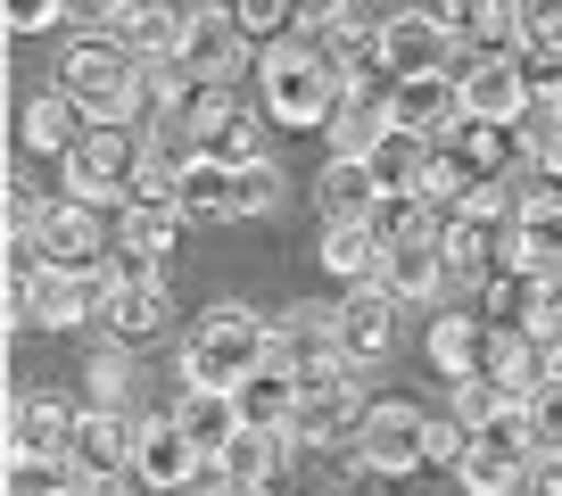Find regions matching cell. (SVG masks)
I'll use <instances>...</instances> for the list:
<instances>
[{"label":"cell","mask_w":562,"mask_h":496,"mask_svg":"<svg viewBox=\"0 0 562 496\" xmlns=\"http://www.w3.org/2000/svg\"><path fill=\"white\" fill-rule=\"evenodd\" d=\"M133 447H140L133 406H83V422H75V463H83V472H124Z\"/></svg>","instance_id":"obj_20"},{"label":"cell","mask_w":562,"mask_h":496,"mask_svg":"<svg viewBox=\"0 0 562 496\" xmlns=\"http://www.w3.org/2000/svg\"><path fill=\"white\" fill-rule=\"evenodd\" d=\"M175 422L191 430V447H199L207 463L224 455L232 439H240V406H232V390H191V397L175 406Z\"/></svg>","instance_id":"obj_30"},{"label":"cell","mask_w":562,"mask_h":496,"mask_svg":"<svg viewBox=\"0 0 562 496\" xmlns=\"http://www.w3.org/2000/svg\"><path fill=\"white\" fill-rule=\"evenodd\" d=\"M554 108H562V91H554Z\"/></svg>","instance_id":"obj_49"},{"label":"cell","mask_w":562,"mask_h":496,"mask_svg":"<svg viewBox=\"0 0 562 496\" xmlns=\"http://www.w3.org/2000/svg\"><path fill=\"white\" fill-rule=\"evenodd\" d=\"M281 207V166L257 158V166H232V215H265Z\"/></svg>","instance_id":"obj_36"},{"label":"cell","mask_w":562,"mask_h":496,"mask_svg":"<svg viewBox=\"0 0 562 496\" xmlns=\"http://www.w3.org/2000/svg\"><path fill=\"white\" fill-rule=\"evenodd\" d=\"M215 472H224V488H273L281 472H290V430H257V422H240V439L215 455Z\"/></svg>","instance_id":"obj_21"},{"label":"cell","mask_w":562,"mask_h":496,"mask_svg":"<svg viewBox=\"0 0 562 496\" xmlns=\"http://www.w3.org/2000/svg\"><path fill=\"white\" fill-rule=\"evenodd\" d=\"M381 257H389V240L372 232V215H348V224H323V266H331L348 290L381 282Z\"/></svg>","instance_id":"obj_26"},{"label":"cell","mask_w":562,"mask_h":496,"mask_svg":"<svg viewBox=\"0 0 562 496\" xmlns=\"http://www.w3.org/2000/svg\"><path fill=\"white\" fill-rule=\"evenodd\" d=\"M447 25H456L463 58H505L521 42V0H439Z\"/></svg>","instance_id":"obj_19"},{"label":"cell","mask_w":562,"mask_h":496,"mask_svg":"<svg viewBox=\"0 0 562 496\" xmlns=\"http://www.w3.org/2000/svg\"><path fill=\"white\" fill-rule=\"evenodd\" d=\"M18 133H25V149H34V158H67V149L91 133V108L75 100V91H58V83H50V91H34V100H25Z\"/></svg>","instance_id":"obj_17"},{"label":"cell","mask_w":562,"mask_h":496,"mask_svg":"<svg viewBox=\"0 0 562 496\" xmlns=\"http://www.w3.org/2000/svg\"><path fill=\"white\" fill-rule=\"evenodd\" d=\"M133 397V364H124V348H100L91 356V406H124Z\"/></svg>","instance_id":"obj_40"},{"label":"cell","mask_w":562,"mask_h":496,"mask_svg":"<svg viewBox=\"0 0 562 496\" xmlns=\"http://www.w3.org/2000/svg\"><path fill=\"white\" fill-rule=\"evenodd\" d=\"M182 25H191V9H182V0H133L108 34H116L140 67H149V58H182Z\"/></svg>","instance_id":"obj_22"},{"label":"cell","mask_w":562,"mask_h":496,"mask_svg":"<svg viewBox=\"0 0 562 496\" xmlns=\"http://www.w3.org/2000/svg\"><path fill=\"white\" fill-rule=\"evenodd\" d=\"M315 199H323V224H348V215H372L389 191H381V174H372V158L331 149V166L315 174Z\"/></svg>","instance_id":"obj_23"},{"label":"cell","mask_w":562,"mask_h":496,"mask_svg":"<svg viewBox=\"0 0 562 496\" xmlns=\"http://www.w3.org/2000/svg\"><path fill=\"white\" fill-rule=\"evenodd\" d=\"M166 315H175V298H166V282H108V339L116 348H140L149 331H166Z\"/></svg>","instance_id":"obj_24"},{"label":"cell","mask_w":562,"mask_h":496,"mask_svg":"<svg viewBox=\"0 0 562 496\" xmlns=\"http://www.w3.org/2000/svg\"><path fill=\"white\" fill-rule=\"evenodd\" d=\"M456 83H463V116H488V124L529 116V83L513 67V50L505 58H456Z\"/></svg>","instance_id":"obj_13"},{"label":"cell","mask_w":562,"mask_h":496,"mask_svg":"<svg viewBox=\"0 0 562 496\" xmlns=\"http://www.w3.org/2000/svg\"><path fill=\"white\" fill-rule=\"evenodd\" d=\"M182 67L215 75V83H232V75L248 67V34H240V18H232L224 0H215V9H191V25H182Z\"/></svg>","instance_id":"obj_16"},{"label":"cell","mask_w":562,"mask_h":496,"mask_svg":"<svg viewBox=\"0 0 562 496\" xmlns=\"http://www.w3.org/2000/svg\"><path fill=\"white\" fill-rule=\"evenodd\" d=\"M124 9H133V0H67V18H75V25H91V34H108Z\"/></svg>","instance_id":"obj_45"},{"label":"cell","mask_w":562,"mask_h":496,"mask_svg":"<svg viewBox=\"0 0 562 496\" xmlns=\"http://www.w3.org/2000/svg\"><path fill=\"white\" fill-rule=\"evenodd\" d=\"M521 142H529V182H538V191H562V108L554 100H529Z\"/></svg>","instance_id":"obj_34"},{"label":"cell","mask_w":562,"mask_h":496,"mask_svg":"<svg viewBox=\"0 0 562 496\" xmlns=\"http://www.w3.org/2000/svg\"><path fill=\"white\" fill-rule=\"evenodd\" d=\"M232 18H240L248 42H290L299 34V0H224Z\"/></svg>","instance_id":"obj_35"},{"label":"cell","mask_w":562,"mask_h":496,"mask_svg":"<svg viewBox=\"0 0 562 496\" xmlns=\"http://www.w3.org/2000/svg\"><path fill=\"white\" fill-rule=\"evenodd\" d=\"M513 266H538V273L562 266V191H538V182H529V191L513 199Z\"/></svg>","instance_id":"obj_18"},{"label":"cell","mask_w":562,"mask_h":496,"mask_svg":"<svg viewBox=\"0 0 562 496\" xmlns=\"http://www.w3.org/2000/svg\"><path fill=\"white\" fill-rule=\"evenodd\" d=\"M521 406H529V439L562 455V381H538V390H529Z\"/></svg>","instance_id":"obj_39"},{"label":"cell","mask_w":562,"mask_h":496,"mask_svg":"<svg viewBox=\"0 0 562 496\" xmlns=\"http://www.w3.org/2000/svg\"><path fill=\"white\" fill-rule=\"evenodd\" d=\"M232 496H257V488H232Z\"/></svg>","instance_id":"obj_48"},{"label":"cell","mask_w":562,"mask_h":496,"mask_svg":"<svg viewBox=\"0 0 562 496\" xmlns=\"http://www.w3.org/2000/svg\"><path fill=\"white\" fill-rule=\"evenodd\" d=\"M58 91H75V100L91 108V124H133V108L149 100V83H140V58L124 50L116 34H83L67 58H58Z\"/></svg>","instance_id":"obj_3"},{"label":"cell","mask_w":562,"mask_h":496,"mask_svg":"<svg viewBox=\"0 0 562 496\" xmlns=\"http://www.w3.org/2000/svg\"><path fill=\"white\" fill-rule=\"evenodd\" d=\"M42 207H50V199H42L25 174H9V232H34V224H42Z\"/></svg>","instance_id":"obj_42"},{"label":"cell","mask_w":562,"mask_h":496,"mask_svg":"<svg viewBox=\"0 0 562 496\" xmlns=\"http://www.w3.org/2000/svg\"><path fill=\"white\" fill-rule=\"evenodd\" d=\"M389 83H397V75H389V67H372V75H356V83L339 91L331 124H323V133H331V149L364 158V149H372V142L389 133Z\"/></svg>","instance_id":"obj_15"},{"label":"cell","mask_w":562,"mask_h":496,"mask_svg":"<svg viewBox=\"0 0 562 496\" xmlns=\"http://www.w3.org/2000/svg\"><path fill=\"white\" fill-rule=\"evenodd\" d=\"M339 91H348V75H339L331 58H315L299 34H290V42H265V58H257V100H265V116H273V124L315 133V124H331Z\"/></svg>","instance_id":"obj_2"},{"label":"cell","mask_w":562,"mask_h":496,"mask_svg":"<svg viewBox=\"0 0 562 496\" xmlns=\"http://www.w3.org/2000/svg\"><path fill=\"white\" fill-rule=\"evenodd\" d=\"M456 58H463V42H456L439 0H430V9H389L381 18V67L389 75H439V67H456Z\"/></svg>","instance_id":"obj_6"},{"label":"cell","mask_w":562,"mask_h":496,"mask_svg":"<svg viewBox=\"0 0 562 496\" xmlns=\"http://www.w3.org/2000/svg\"><path fill=\"white\" fill-rule=\"evenodd\" d=\"M356 0H299V25H339Z\"/></svg>","instance_id":"obj_47"},{"label":"cell","mask_w":562,"mask_h":496,"mask_svg":"<svg viewBox=\"0 0 562 496\" xmlns=\"http://www.w3.org/2000/svg\"><path fill=\"white\" fill-rule=\"evenodd\" d=\"M0 18H9V34H42L67 18V0H0Z\"/></svg>","instance_id":"obj_41"},{"label":"cell","mask_w":562,"mask_h":496,"mask_svg":"<svg viewBox=\"0 0 562 496\" xmlns=\"http://www.w3.org/2000/svg\"><path fill=\"white\" fill-rule=\"evenodd\" d=\"M521 42H562V0H521Z\"/></svg>","instance_id":"obj_43"},{"label":"cell","mask_w":562,"mask_h":496,"mask_svg":"<svg viewBox=\"0 0 562 496\" xmlns=\"http://www.w3.org/2000/svg\"><path fill=\"white\" fill-rule=\"evenodd\" d=\"M83 496H158L149 480H140V463H124V472H91Z\"/></svg>","instance_id":"obj_44"},{"label":"cell","mask_w":562,"mask_h":496,"mask_svg":"<svg viewBox=\"0 0 562 496\" xmlns=\"http://www.w3.org/2000/svg\"><path fill=\"white\" fill-rule=\"evenodd\" d=\"M364 390H323V397H299V414H290V439L306 447H331V439H356L364 430Z\"/></svg>","instance_id":"obj_27"},{"label":"cell","mask_w":562,"mask_h":496,"mask_svg":"<svg viewBox=\"0 0 562 496\" xmlns=\"http://www.w3.org/2000/svg\"><path fill=\"white\" fill-rule=\"evenodd\" d=\"M75 422L83 414L50 390H18L9 397V455H75Z\"/></svg>","instance_id":"obj_12"},{"label":"cell","mask_w":562,"mask_h":496,"mask_svg":"<svg viewBox=\"0 0 562 496\" xmlns=\"http://www.w3.org/2000/svg\"><path fill=\"white\" fill-rule=\"evenodd\" d=\"M34 248H42V266H83V273H108V257H116V232H108L100 199H50L34 224Z\"/></svg>","instance_id":"obj_5"},{"label":"cell","mask_w":562,"mask_h":496,"mask_svg":"<svg viewBox=\"0 0 562 496\" xmlns=\"http://www.w3.org/2000/svg\"><path fill=\"white\" fill-rule=\"evenodd\" d=\"M513 67H521L529 100H554L562 91V42H513Z\"/></svg>","instance_id":"obj_37"},{"label":"cell","mask_w":562,"mask_h":496,"mask_svg":"<svg viewBox=\"0 0 562 496\" xmlns=\"http://www.w3.org/2000/svg\"><path fill=\"white\" fill-rule=\"evenodd\" d=\"M521 496H562V455L554 447H538V455H529V488Z\"/></svg>","instance_id":"obj_46"},{"label":"cell","mask_w":562,"mask_h":496,"mask_svg":"<svg viewBox=\"0 0 562 496\" xmlns=\"http://www.w3.org/2000/svg\"><path fill=\"white\" fill-rule=\"evenodd\" d=\"M356 455H364L381 480L422 472V463H430V414H414V406H397V397H381V406L364 414V430H356Z\"/></svg>","instance_id":"obj_7"},{"label":"cell","mask_w":562,"mask_h":496,"mask_svg":"<svg viewBox=\"0 0 562 496\" xmlns=\"http://www.w3.org/2000/svg\"><path fill=\"white\" fill-rule=\"evenodd\" d=\"M339 356H348L356 372H372L389 356V339H397V298H389L381 282H364V290H348V306H339Z\"/></svg>","instance_id":"obj_14"},{"label":"cell","mask_w":562,"mask_h":496,"mask_svg":"<svg viewBox=\"0 0 562 496\" xmlns=\"http://www.w3.org/2000/svg\"><path fill=\"white\" fill-rule=\"evenodd\" d=\"M83 463L75 455H9L0 463V496H83Z\"/></svg>","instance_id":"obj_29"},{"label":"cell","mask_w":562,"mask_h":496,"mask_svg":"<svg viewBox=\"0 0 562 496\" xmlns=\"http://www.w3.org/2000/svg\"><path fill=\"white\" fill-rule=\"evenodd\" d=\"M389 124H397V133H422V142H439L447 124H463V83H456V67H439V75H397V83H389Z\"/></svg>","instance_id":"obj_10"},{"label":"cell","mask_w":562,"mask_h":496,"mask_svg":"<svg viewBox=\"0 0 562 496\" xmlns=\"http://www.w3.org/2000/svg\"><path fill=\"white\" fill-rule=\"evenodd\" d=\"M273 356H281L290 372L331 364V356H339V323H331V315H315V306H290V315L273 323Z\"/></svg>","instance_id":"obj_28"},{"label":"cell","mask_w":562,"mask_h":496,"mask_svg":"<svg viewBox=\"0 0 562 496\" xmlns=\"http://www.w3.org/2000/svg\"><path fill=\"white\" fill-rule=\"evenodd\" d=\"M447 282H456V266H447V240H439V232L389 240V257H381V290H389L397 306H430Z\"/></svg>","instance_id":"obj_11"},{"label":"cell","mask_w":562,"mask_h":496,"mask_svg":"<svg viewBox=\"0 0 562 496\" xmlns=\"http://www.w3.org/2000/svg\"><path fill=\"white\" fill-rule=\"evenodd\" d=\"M140 166H149V133H133V124H91L83 142L58 158V174H67L75 199H133Z\"/></svg>","instance_id":"obj_4"},{"label":"cell","mask_w":562,"mask_h":496,"mask_svg":"<svg viewBox=\"0 0 562 496\" xmlns=\"http://www.w3.org/2000/svg\"><path fill=\"white\" fill-rule=\"evenodd\" d=\"M175 199H182V215H191V224H207V215H232V166L215 158V149H199V158L175 174Z\"/></svg>","instance_id":"obj_32"},{"label":"cell","mask_w":562,"mask_h":496,"mask_svg":"<svg viewBox=\"0 0 562 496\" xmlns=\"http://www.w3.org/2000/svg\"><path fill=\"white\" fill-rule=\"evenodd\" d=\"M265 356H273V323H257V306L224 298L182 339V390H240Z\"/></svg>","instance_id":"obj_1"},{"label":"cell","mask_w":562,"mask_h":496,"mask_svg":"<svg viewBox=\"0 0 562 496\" xmlns=\"http://www.w3.org/2000/svg\"><path fill=\"white\" fill-rule=\"evenodd\" d=\"M215 158H224V166H257L265 158V133H257V116H248V108H232V116H224V133H215Z\"/></svg>","instance_id":"obj_38"},{"label":"cell","mask_w":562,"mask_h":496,"mask_svg":"<svg viewBox=\"0 0 562 496\" xmlns=\"http://www.w3.org/2000/svg\"><path fill=\"white\" fill-rule=\"evenodd\" d=\"M191 232V215L175 207V199H124V248H140V257H166V248Z\"/></svg>","instance_id":"obj_31"},{"label":"cell","mask_w":562,"mask_h":496,"mask_svg":"<svg viewBox=\"0 0 562 496\" xmlns=\"http://www.w3.org/2000/svg\"><path fill=\"white\" fill-rule=\"evenodd\" d=\"M133 463H140V480H149L158 496H191L199 480H207V455L191 447V430H182L175 414H149V422H140Z\"/></svg>","instance_id":"obj_9"},{"label":"cell","mask_w":562,"mask_h":496,"mask_svg":"<svg viewBox=\"0 0 562 496\" xmlns=\"http://www.w3.org/2000/svg\"><path fill=\"white\" fill-rule=\"evenodd\" d=\"M430 364L447 381H496L505 372V331L488 315H439L430 323Z\"/></svg>","instance_id":"obj_8"},{"label":"cell","mask_w":562,"mask_h":496,"mask_svg":"<svg viewBox=\"0 0 562 496\" xmlns=\"http://www.w3.org/2000/svg\"><path fill=\"white\" fill-rule=\"evenodd\" d=\"M364 158H372V174H381V191H422V174H430V142H422V133H397V124H389Z\"/></svg>","instance_id":"obj_33"},{"label":"cell","mask_w":562,"mask_h":496,"mask_svg":"<svg viewBox=\"0 0 562 496\" xmlns=\"http://www.w3.org/2000/svg\"><path fill=\"white\" fill-rule=\"evenodd\" d=\"M232 406H240V422H257V430H290V414H299V372L281 364V356H265L240 390H232Z\"/></svg>","instance_id":"obj_25"}]
</instances>
